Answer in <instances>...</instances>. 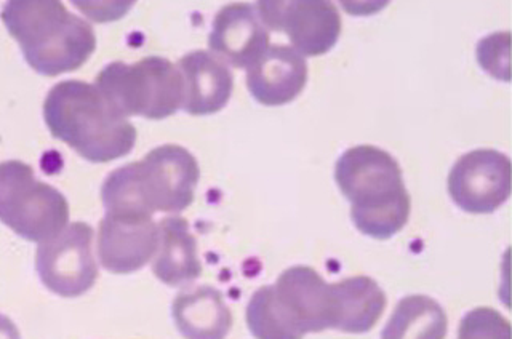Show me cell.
Here are the masks:
<instances>
[{
	"mask_svg": "<svg viewBox=\"0 0 512 339\" xmlns=\"http://www.w3.org/2000/svg\"><path fill=\"white\" fill-rule=\"evenodd\" d=\"M44 119L53 138L93 164L128 156L135 148V125L120 116L95 85L82 80H63L50 88Z\"/></svg>",
	"mask_w": 512,
	"mask_h": 339,
	"instance_id": "cell-1",
	"label": "cell"
},
{
	"mask_svg": "<svg viewBox=\"0 0 512 339\" xmlns=\"http://www.w3.org/2000/svg\"><path fill=\"white\" fill-rule=\"evenodd\" d=\"M248 330L256 339H303L340 324L335 285L327 284L316 269L288 268L274 285L253 293L247 306Z\"/></svg>",
	"mask_w": 512,
	"mask_h": 339,
	"instance_id": "cell-2",
	"label": "cell"
},
{
	"mask_svg": "<svg viewBox=\"0 0 512 339\" xmlns=\"http://www.w3.org/2000/svg\"><path fill=\"white\" fill-rule=\"evenodd\" d=\"M335 180L364 236L386 240L404 229L412 204L400 165L389 152L370 144L348 149L336 162Z\"/></svg>",
	"mask_w": 512,
	"mask_h": 339,
	"instance_id": "cell-3",
	"label": "cell"
},
{
	"mask_svg": "<svg viewBox=\"0 0 512 339\" xmlns=\"http://www.w3.org/2000/svg\"><path fill=\"white\" fill-rule=\"evenodd\" d=\"M0 18L26 63L42 76L77 71L95 52L92 26L58 0H10Z\"/></svg>",
	"mask_w": 512,
	"mask_h": 339,
	"instance_id": "cell-4",
	"label": "cell"
},
{
	"mask_svg": "<svg viewBox=\"0 0 512 339\" xmlns=\"http://www.w3.org/2000/svg\"><path fill=\"white\" fill-rule=\"evenodd\" d=\"M200 170L196 157L178 144L149 151L140 162L117 168L101 189L106 212L180 213L194 200Z\"/></svg>",
	"mask_w": 512,
	"mask_h": 339,
	"instance_id": "cell-5",
	"label": "cell"
},
{
	"mask_svg": "<svg viewBox=\"0 0 512 339\" xmlns=\"http://www.w3.org/2000/svg\"><path fill=\"white\" fill-rule=\"evenodd\" d=\"M95 87L120 116L164 120L183 108L180 69L162 56H146L133 64L114 61L104 66Z\"/></svg>",
	"mask_w": 512,
	"mask_h": 339,
	"instance_id": "cell-6",
	"label": "cell"
},
{
	"mask_svg": "<svg viewBox=\"0 0 512 339\" xmlns=\"http://www.w3.org/2000/svg\"><path fill=\"white\" fill-rule=\"evenodd\" d=\"M0 221L24 240L42 244L68 226V200L37 180L28 164L7 160L0 164Z\"/></svg>",
	"mask_w": 512,
	"mask_h": 339,
	"instance_id": "cell-7",
	"label": "cell"
},
{
	"mask_svg": "<svg viewBox=\"0 0 512 339\" xmlns=\"http://www.w3.org/2000/svg\"><path fill=\"white\" fill-rule=\"evenodd\" d=\"M92 244L93 229L87 223L68 224L58 236L39 244L36 269L42 284L63 298L87 293L98 279Z\"/></svg>",
	"mask_w": 512,
	"mask_h": 339,
	"instance_id": "cell-8",
	"label": "cell"
},
{
	"mask_svg": "<svg viewBox=\"0 0 512 339\" xmlns=\"http://www.w3.org/2000/svg\"><path fill=\"white\" fill-rule=\"evenodd\" d=\"M255 8L266 29L287 34L293 50L300 55H325L340 39L341 16L332 2H258Z\"/></svg>",
	"mask_w": 512,
	"mask_h": 339,
	"instance_id": "cell-9",
	"label": "cell"
},
{
	"mask_svg": "<svg viewBox=\"0 0 512 339\" xmlns=\"http://www.w3.org/2000/svg\"><path fill=\"white\" fill-rule=\"evenodd\" d=\"M511 160L495 149H476L456 160L448 173V194L472 215L493 213L511 196Z\"/></svg>",
	"mask_w": 512,
	"mask_h": 339,
	"instance_id": "cell-10",
	"label": "cell"
},
{
	"mask_svg": "<svg viewBox=\"0 0 512 339\" xmlns=\"http://www.w3.org/2000/svg\"><path fill=\"white\" fill-rule=\"evenodd\" d=\"M159 224L141 213L108 212L98 229V256L106 271L132 274L156 255Z\"/></svg>",
	"mask_w": 512,
	"mask_h": 339,
	"instance_id": "cell-11",
	"label": "cell"
},
{
	"mask_svg": "<svg viewBox=\"0 0 512 339\" xmlns=\"http://www.w3.org/2000/svg\"><path fill=\"white\" fill-rule=\"evenodd\" d=\"M208 45L221 61L248 69L268 50L269 31L253 5L229 4L216 13Z\"/></svg>",
	"mask_w": 512,
	"mask_h": 339,
	"instance_id": "cell-12",
	"label": "cell"
},
{
	"mask_svg": "<svg viewBox=\"0 0 512 339\" xmlns=\"http://www.w3.org/2000/svg\"><path fill=\"white\" fill-rule=\"evenodd\" d=\"M308 84V63L288 45H269L260 60L247 69V88L264 106H284Z\"/></svg>",
	"mask_w": 512,
	"mask_h": 339,
	"instance_id": "cell-13",
	"label": "cell"
},
{
	"mask_svg": "<svg viewBox=\"0 0 512 339\" xmlns=\"http://www.w3.org/2000/svg\"><path fill=\"white\" fill-rule=\"evenodd\" d=\"M176 68L183 77V109L191 116H208L226 108L234 79L224 61L213 53L196 50L180 58Z\"/></svg>",
	"mask_w": 512,
	"mask_h": 339,
	"instance_id": "cell-14",
	"label": "cell"
},
{
	"mask_svg": "<svg viewBox=\"0 0 512 339\" xmlns=\"http://www.w3.org/2000/svg\"><path fill=\"white\" fill-rule=\"evenodd\" d=\"M172 316L184 339H224L232 327L231 309L221 292L210 285L176 296Z\"/></svg>",
	"mask_w": 512,
	"mask_h": 339,
	"instance_id": "cell-15",
	"label": "cell"
},
{
	"mask_svg": "<svg viewBox=\"0 0 512 339\" xmlns=\"http://www.w3.org/2000/svg\"><path fill=\"white\" fill-rule=\"evenodd\" d=\"M154 276L170 287H181L202 276L196 237L188 221L170 216L159 223V247L152 258Z\"/></svg>",
	"mask_w": 512,
	"mask_h": 339,
	"instance_id": "cell-16",
	"label": "cell"
},
{
	"mask_svg": "<svg viewBox=\"0 0 512 339\" xmlns=\"http://www.w3.org/2000/svg\"><path fill=\"white\" fill-rule=\"evenodd\" d=\"M340 301V325L344 333H367L375 327L386 309V295L367 276L348 277L335 282Z\"/></svg>",
	"mask_w": 512,
	"mask_h": 339,
	"instance_id": "cell-17",
	"label": "cell"
},
{
	"mask_svg": "<svg viewBox=\"0 0 512 339\" xmlns=\"http://www.w3.org/2000/svg\"><path fill=\"white\" fill-rule=\"evenodd\" d=\"M447 328V314L436 300L405 296L383 328L381 339H445Z\"/></svg>",
	"mask_w": 512,
	"mask_h": 339,
	"instance_id": "cell-18",
	"label": "cell"
},
{
	"mask_svg": "<svg viewBox=\"0 0 512 339\" xmlns=\"http://www.w3.org/2000/svg\"><path fill=\"white\" fill-rule=\"evenodd\" d=\"M458 339H511V324L495 309H472L461 319Z\"/></svg>",
	"mask_w": 512,
	"mask_h": 339,
	"instance_id": "cell-19",
	"label": "cell"
},
{
	"mask_svg": "<svg viewBox=\"0 0 512 339\" xmlns=\"http://www.w3.org/2000/svg\"><path fill=\"white\" fill-rule=\"evenodd\" d=\"M0 339H21L16 325L4 314H0Z\"/></svg>",
	"mask_w": 512,
	"mask_h": 339,
	"instance_id": "cell-20",
	"label": "cell"
}]
</instances>
